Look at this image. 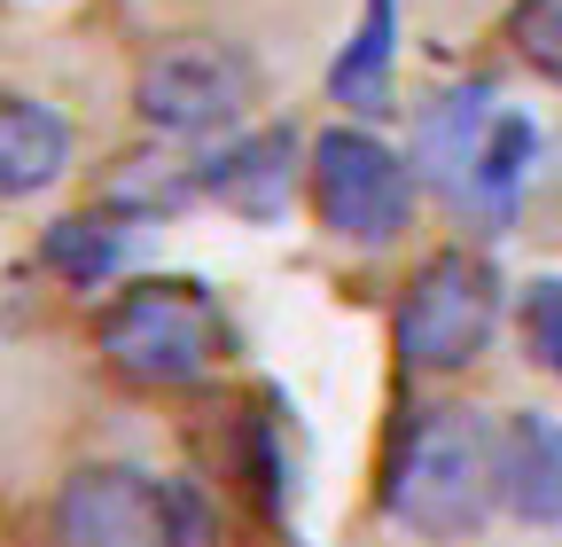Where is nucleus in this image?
<instances>
[{
	"label": "nucleus",
	"mask_w": 562,
	"mask_h": 547,
	"mask_svg": "<svg viewBox=\"0 0 562 547\" xmlns=\"http://www.w3.org/2000/svg\"><path fill=\"white\" fill-rule=\"evenodd\" d=\"M383 509L430 547L469 539L492 509H501V493H492V431H484L476 406H422V415L398 431Z\"/></svg>",
	"instance_id": "f257e3e1"
},
{
	"label": "nucleus",
	"mask_w": 562,
	"mask_h": 547,
	"mask_svg": "<svg viewBox=\"0 0 562 547\" xmlns=\"http://www.w3.org/2000/svg\"><path fill=\"white\" fill-rule=\"evenodd\" d=\"M102 353L117 376L149 383V391H180V383H203L235 353V328L220 313L203 282L188 274H157V282H133L110 313H102Z\"/></svg>",
	"instance_id": "f03ea898"
},
{
	"label": "nucleus",
	"mask_w": 562,
	"mask_h": 547,
	"mask_svg": "<svg viewBox=\"0 0 562 547\" xmlns=\"http://www.w3.org/2000/svg\"><path fill=\"white\" fill-rule=\"evenodd\" d=\"M501 328V274L476 250H438L406 274V298L391 321V345L406 376H461Z\"/></svg>",
	"instance_id": "7ed1b4c3"
},
{
	"label": "nucleus",
	"mask_w": 562,
	"mask_h": 547,
	"mask_svg": "<svg viewBox=\"0 0 562 547\" xmlns=\"http://www.w3.org/2000/svg\"><path fill=\"white\" fill-rule=\"evenodd\" d=\"M305 188H313V212L336 243H360V250H383L406 235L414 220V165L368 125H328L313 142V165H305Z\"/></svg>",
	"instance_id": "20e7f679"
},
{
	"label": "nucleus",
	"mask_w": 562,
	"mask_h": 547,
	"mask_svg": "<svg viewBox=\"0 0 562 547\" xmlns=\"http://www.w3.org/2000/svg\"><path fill=\"white\" fill-rule=\"evenodd\" d=\"M55 547H195V509L133 461H87L55 493Z\"/></svg>",
	"instance_id": "39448f33"
},
{
	"label": "nucleus",
	"mask_w": 562,
	"mask_h": 547,
	"mask_svg": "<svg viewBox=\"0 0 562 547\" xmlns=\"http://www.w3.org/2000/svg\"><path fill=\"white\" fill-rule=\"evenodd\" d=\"M258 102V63L235 40H172L140 63L133 79V110L140 125L203 142V133H227L243 110Z\"/></svg>",
	"instance_id": "423d86ee"
},
{
	"label": "nucleus",
	"mask_w": 562,
	"mask_h": 547,
	"mask_svg": "<svg viewBox=\"0 0 562 547\" xmlns=\"http://www.w3.org/2000/svg\"><path fill=\"white\" fill-rule=\"evenodd\" d=\"M492 493L524 524H562V423L524 406L492 431Z\"/></svg>",
	"instance_id": "0eeeda50"
},
{
	"label": "nucleus",
	"mask_w": 562,
	"mask_h": 547,
	"mask_svg": "<svg viewBox=\"0 0 562 547\" xmlns=\"http://www.w3.org/2000/svg\"><path fill=\"white\" fill-rule=\"evenodd\" d=\"M290 188H297V133L290 125H266L250 142L220 149L211 165H195V196H220L243 220H273L290 203Z\"/></svg>",
	"instance_id": "6e6552de"
},
{
	"label": "nucleus",
	"mask_w": 562,
	"mask_h": 547,
	"mask_svg": "<svg viewBox=\"0 0 562 547\" xmlns=\"http://www.w3.org/2000/svg\"><path fill=\"white\" fill-rule=\"evenodd\" d=\"M492 87L484 79H469V87H446L430 110H422V133H414V165L430 172L453 203H461V180H469V165H476V142H484V125H492Z\"/></svg>",
	"instance_id": "1a4fd4ad"
},
{
	"label": "nucleus",
	"mask_w": 562,
	"mask_h": 547,
	"mask_svg": "<svg viewBox=\"0 0 562 547\" xmlns=\"http://www.w3.org/2000/svg\"><path fill=\"white\" fill-rule=\"evenodd\" d=\"M63 165H70V125L47 102L0 94V203L40 196L47 180H63Z\"/></svg>",
	"instance_id": "9d476101"
},
{
	"label": "nucleus",
	"mask_w": 562,
	"mask_h": 547,
	"mask_svg": "<svg viewBox=\"0 0 562 547\" xmlns=\"http://www.w3.org/2000/svg\"><path fill=\"white\" fill-rule=\"evenodd\" d=\"M531 149H539L531 118H516V110H492L484 142H476V165H469V180H461V203H469V212H484V220H508V203H516V188H524V172H531Z\"/></svg>",
	"instance_id": "9b49d317"
},
{
	"label": "nucleus",
	"mask_w": 562,
	"mask_h": 547,
	"mask_svg": "<svg viewBox=\"0 0 562 547\" xmlns=\"http://www.w3.org/2000/svg\"><path fill=\"white\" fill-rule=\"evenodd\" d=\"M391 40H398V0H368L360 32H351V47L336 55V71H328V94L351 102L360 118L391 110Z\"/></svg>",
	"instance_id": "f8f14e48"
},
{
	"label": "nucleus",
	"mask_w": 562,
	"mask_h": 547,
	"mask_svg": "<svg viewBox=\"0 0 562 547\" xmlns=\"http://www.w3.org/2000/svg\"><path fill=\"white\" fill-rule=\"evenodd\" d=\"M40 258L63 274V282H79V290H87V282H110L117 258H125V220H117V212H70V220L47 227Z\"/></svg>",
	"instance_id": "ddd939ff"
},
{
	"label": "nucleus",
	"mask_w": 562,
	"mask_h": 547,
	"mask_svg": "<svg viewBox=\"0 0 562 547\" xmlns=\"http://www.w3.org/2000/svg\"><path fill=\"white\" fill-rule=\"evenodd\" d=\"M508 47L531 63L539 79L562 87V0H516L508 9Z\"/></svg>",
	"instance_id": "4468645a"
},
{
	"label": "nucleus",
	"mask_w": 562,
	"mask_h": 547,
	"mask_svg": "<svg viewBox=\"0 0 562 547\" xmlns=\"http://www.w3.org/2000/svg\"><path fill=\"white\" fill-rule=\"evenodd\" d=\"M516 328H524V353H531L547 376H562V274H547V282L524 290Z\"/></svg>",
	"instance_id": "2eb2a0df"
}]
</instances>
